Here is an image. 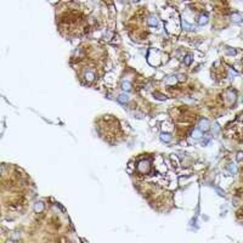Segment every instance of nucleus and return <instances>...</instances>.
I'll return each mask as SVG.
<instances>
[{
    "label": "nucleus",
    "instance_id": "nucleus-3",
    "mask_svg": "<svg viewBox=\"0 0 243 243\" xmlns=\"http://www.w3.org/2000/svg\"><path fill=\"white\" fill-rule=\"evenodd\" d=\"M231 20L235 23H241V22H243V16L240 12H233L232 16H231Z\"/></svg>",
    "mask_w": 243,
    "mask_h": 243
},
{
    "label": "nucleus",
    "instance_id": "nucleus-9",
    "mask_svg": "<svg viewBox=\"0 0 243 243\" xmlns=\"http://www.w3.org/2000/svg\"><path fill=\"white\" fill-rule=\"evenodd\" d=\"M84 78H85V80H86L88 83H91V81L95 79V74H94L92 72H86L85 75H84Z\"/></svg>",
    "mask_w": 243,
    "mask_h": 243
},
{
    "label": "nucleus",
    "instance_id": "nucleus-17",
    "mask_svg": "<svg viewBox=\"0 0 243 243\" xmlns=\"http://www.w3.org/2000/svg\"><path fill=\"white\" fill-rule=\"evenodd\" d=\"M155 96H157V99H159V100H165V99H167L165 96H163V95H159V94H155Z\"/></svg>",
    "mask_w": 243,
    "mask_h": 243
},
{
    "label": "nucleus",
    "instance_id": "nucleus-15",
    "mask_svg": "<svg viewBox=\"0 0 243 243\" xmlns=\"http://www.w3.org/2000/svg\"><path fill=\"white\" fill-rule=\"evenodd\" d=\"M191 61H192V56H190V55H188V56L185 58V64H187V66H188V64L191 63Z\"/></svg>",
    "mask_w": 243,
    "mask_h": 243
},
{
    "label": "nucleus",
    "instance_id": "nucleus-7",
    "mask_svg": "<svg viewBox=\"0 0 243 243\" xmlns=\"http://www.w3.org/2000/svg\"><path fill=\"white\" fill-rule=\"evenodd\" d=\"M117 100H118V101H119L120 103H127V102L129 101V96H128L127 94H120V95H118Z\"/></svg>",
    "mask_w": 243,
    "mask_h": 243
},
{
    "label": "nucleus",
    "instance_id": "nucleus-6",
    "mask_svg": "<svg viewBox=\"0 0 243 243\" xmlns=\"http://www.w3.org/2000/svg\"><path fill=\"white\" fill-rule=\"evenodd\" d=\"M191 138H192V139H194V140L201 139V138H202V130H201L199 128L194 129L193 131H192V134H191Z\"/></svg>",
    "mask_w": 243,
    "mask_h": 243
},
{
    "label": "nucleus",
    "instance_id": "nucleus-12",
    "mask_svg": "<svg viewBox=\"0 0 243 243\" xmlns=\"http://www.w3.org/2000/svg\"><path fill=\"white\" fill-rule=\"evenodd\" d=\"M229 169H230V171H231L232 174H236V173H237V168H236V165H235V164H230Z\"/></svg>",
    "mask_w": 243,
    "mask_h": 243
},
{
    "label": "nucleus",
    "instance_id": "nucleus-8",
    "mask_svg": "<svg viewBox=\"0 0 243 243\" xmlns=\"http://www.w3.org/2000/svg\"><path fill=\"white\" fill-rule=\"evenodd\" d=\"M34 210H35V213H41L44 210V203L43 202H37L34 205Z\"/></svg>",
    "mask_w": 243,
    "mask_h": 243
},
{
    "label": "nucleus",
    "instance_id": "nucleus-11",
    "mask_svg": "<svg viewBox=\"0 0 243 243\" xmlns=\"http://www.w3.org/2000/svg\"><path fill=\"white\" fill-rule=\"evenodd\" d=\"M122 89L125 91H130L131 90V84H130L129 81H123L122 83Z\"/></svg>",
    "mask_w": 243,
    "mask_h": 243
},
{
    "label": "nucleus",
    "instance_id": "nucleus-10",
    "mask_svg": "<svg viewBox=\"0 0 243 243\" xmlns=\"http://www.w3.org/2000/svg\"><path fill=\"white\" fill-rule=\"evenodd\" d=\"M161 140H162L163 142H169V141L171 140V136H170V134H168V133H162V134H161Z\"/></svg>",
    "mask_w": 243,
    "mask_h": 243
},
{
    "label": "nucleus",
    "instance_id": "nucleus-18",
    "mask_svg": "<svg viewBox=\"0 0 243 243\" xmlns=\"http://www.w3.org/2000/svg\"><path fill=\"white\" fill-rule=\"evenodd\" d=\"M133 1H139V0H133Z\"/></svg>",
    "mask_w": 243,
    "mask_h": 243
},
{
    "label": "nucleus",
    "instance_id": "nucleus-4",
    "mask_svg": "<svg viewBox=\"0 0 243 243\" xmlns=\"http://www.w3.org/2000/svg\"><path fill=\"white\" fill-rule=\"evenodd\" d=\"M208 21H209L208 16H207V15H201V16L198 17V20H197V23H198L199 26H204V25H207V23H208Z\"/></svg>",
    "mask_w": 243,
    "mask_h": 243
},
{
    "label": "nucleus",
    "instance_id": "nucleus-14",
    "mask_svg": "<svg viewBox=\"0 0 243 243\" xmlns=\"http://www.w3.org/2000/svg\"><path fill=\"white\" fill-rule=\"evenodd\" d=\"M169 78H170V79H168L165 83H167V84H175V83H176L175 77H169Z\"/></svg>",
    "mask_w": 243,
    "mask_h": 243
},
{
    "label": "nucleus",
    "instance_id": "nucleus-1",
    "mask_svg": "<svg viewBox=\"0 0 243 243\" xmlns=\"http://www.w3.org/2000/svg\"><path fill=\"white\" fill-rule=\"evenodd\" d=\"M138 170L140 174H149L151 170V162L149 159H142L138 163Z\"/></svg>",
    "mask_w": 243,
    "mask_h": 243
},
{
    "label": "nucleus",
    "instance_id": "nucleus-13",
    "mask_svg": "<svg viewBox=\"0 0 243 243\" xmlns=\"http://www.w3.org/2000/svg\"><path fill=\"white\" fill-rule=\"evenodd\" d=\"M226 54L227 55H235L236 54V50H233L232 47H226Z\"/></svg>",
    "mask_w": 243,
    "mask_h": 243
},
{
    "label": "nucleus",
    "instance_id": "nucleus-2",
    "mask_svg": "<svg viewBox=\"0 0 243 243\" xmlns=\"http://www.w3.org/2000/svg\"><path fill=\"white\" fill-rule=\"evenodd\" d=\"M199 129L202 130V131H208V130L210 129V123L208 119H204V118H202V119L199 120Z\"/></svg>",
    "mask_w": 243,
    "mask_h": 243
},
{
    "label": "nucleus",
    "instance_id": "nucleus-16",
    "mask_svg": "<svg viewBox=\"0 0 243 243\" xmlns=\"http://www.w3.org/2000/svg\"><path fill=\"white\" fill-rule=\"evenodd\" d=\"M242 159H243V152H238V153H237V161L241 162Z\"/></svg>",
    "mask_w": 243,
    "mask_h": 243
},
{
    "label": "nucleus",
    "instance_id": "nucleus-5",
    "mask_svg": "<svg viewBox=\"0 0 243 243\" xmlns=\"http://www.w3.org/2000/svg\"><path fill=\"white\" fill-rule=\"evenodd\" d=\"M147 23H149V26L151 27H156L158 25V20H157V16L155 15H152L149 17V20H147Z\"/></svg>",
    "mask_w": 243,
    "mask_h": 243
}]
</instances>
